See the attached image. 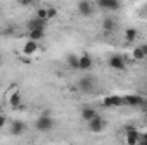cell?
Listing matches in <instances>:
<instances>
[{"mask_svg":"<svg viewBox=\"0 0 147 145\" xmlns=\"http://www.w3.org/2000/svg\"><path fill=\"white\" fill-rule=\"evenodd\" d=\"M53 126H55V121H53V118H51L48 113L41 114V116L36 119V123H34V128H36L38 132H43V133L50 132Z\"/></svg>","mask_w":147,"mask_h":145,"instance_id":"cell-1","label":"cell"},{"mask_svg":"<svg viewBox=\"0 0 147 145\" xmlns=\"http://www.w3.org/2000/svg\"><path fill=\"white\" fill-rule=\"evenodd\" d=\"M125 142H127V145H139V142H140V132L135 126L127 125L125 126Z\"/></svg>","mask_w":147,"mask_h":145,"instance_id":"cell-2","label":"cell"},{"mask_svg":"<svg viewBox=\"0 0 147 145\" xmlns=\"http://www.w3.org/2000/svg\"><path fill=\"white\" fill-rule=\"evenodd\" d=\"M106 119L105 118H101V116H98V118H94L91 123H87V128H89V132L91 133H101L105 128H106Z\"/></svg>","mask_w":147,"mask_h":145,"instance_id":"cell-3","label":"cell"},{"mask_svg":"<svg viewBox=\"0 0 147 145\" xmlns=\"http://www.w3.org/2000/svg\"><path fill=\"white\" fill-rule=\"evenodd\" d=\"M46 26H48V21H43V19H38V17L29 19L28 24H26L28 31H46Z\"/></svg>","mask_w":147,"mask_h":145,"instance_id":"cell-4","label":"cell"},{"mask_svg":"<svg viewBox=\"0 0 147 145\" xmlns=\"http://www.w3.org/2000/svg\"><path fill=\"white\" fill-rule=\"evenodd\" d=\"M108 65H110V68L113 70H118V72H121V70H125V60H123V56L121 55H110V58H108Z\"/></svg>","mask_w":147,"mask_h":145,"instance_id":"cell-5","label":"cell"},{"mask_svg":"<svg viewBox=\"0 0 147 145\" xmlns=\"http://www.w3.org/2000/svg\"><path fill=\"white\" fill-rule=\"evenodd\" d=\"M121 97H123V104L132 106V108H139L144 104V97L137 96V94H128V96H121Z\"/></svg>","mask_w":147,"mask_h":145,"instance_id":"cell-6","label":"cell"},{"mask_svg":"<svg viewBox=\"0 0 147 145\" xmlns=\"http://www.w3.org/2000/svg\"><path fill=\"white\" fill-rule=\"evenodd\" d=\"M91 68H92V56H91L89 53L79 55V70L87 72V70H91Z\"/></svg>","mask_w":147,"mask_h":145,"instance_id":"cell-7","label":"cell"},{"mask_svg":"<svg viewBox=\"0 0 147 145\" xmlns=\"http://www.w3.org/2000/svg\"><path fill=\"white\" fill-rule=\"evenodd\" d=\"M98 7L103 9V10H108V12H115V10H118L121 7V3L118 0H99Z\"/></svg>","mask_w":147,"mask_h":145,"instance_id":"cell-8","label":"cell"},{"mask_svg":"<svg viewBox=\"0 0 147 145\" xmlns=\"http://www.w3.org/2000/svg\"><path fill=\"white\" fill-rule=\"evenodd\" d=\"M77 10H79L80 15L87 17V15H91V14L94 12V5H92L91 2H87V0H82V2L77 3Z\"/></svg>","mask_w":147,"mask_h":145,"instance_id":"cell-9","label":"cell"},{"mask_svg":"<svg viewBox=\"0 0 147 145\" xmlns=\"http://www.w3.org/2000/svg\"><path fill=\"white\" fill-rule=\"evenodd\" d=\"M79 89L82 91V92H92L94 91V80L91 79V77H80L79 79Z\"/></svg>","mask_w":147,"mask_h":145,"instance_id":"cell-10","label":"cell"},{"mask_svg":"<svg viewBox=\"0 0 147 145\" xmlns=\"http://www.w3.org/2000/svg\"><path fill=\"white\" fill-rule=\"evenodd\" d=\"M80 116H82V119L86 121V123H91L94 118H98L99 114H98V111L94 108H91V106H84V108L80 109Z\"/></svg>","mask_w":147,"mask_h":145,"instance_id":"cell-11","label":"cell"},{"mask_svg":"<svg viewBox=\"0 0 147 145\" xmlns=\"http://www.w3.org/2000/svg\"><path fill=\"white\" fill-rule=\"evenodd\" d=\"M24 132H26V123H24V121L16 119V121L10 123V135H14V137H21Z\"/></svg>","mask_w":147,"mask_h":145,"instance_id":"cell-12","label":"cell"},{"mask_svg":"<svg viewBox=\"0 0 147 145\" xmlns=\"http://www.w3.org/2000/svg\"><path fill=\"white\" fill-rule=\"evenodd\" d=\"M103 106H106V108L123 106V97H121V96H106V97L103 99Z\"/></svg>","mask_w":147,"mask_h":145,"instance_id":"cell-13","label":"cell"},{"mask_svg":"<svg viewBox=\"0 0 147 145\" xmlns=\"http://www.w3.org/2000/svg\"><path fill=\"white\" fill-rule=\"evenodd\" d=\"M21 101H22V96H21L19 91H14L12 94L7 96V103H9V106H12V108H19V106H21Z\"/></svg>","mask_w":147,"mask_h":145,"instance_id":"cell-14","label":"cell"},{"mask_svg":"<svg viewBox=\"0 0 147 145\" xmlns=\"http://www.w3.org/2000/svg\"><path fill=\"white\" fill-rule=\"evenodd\" d=\"M101 28H103V31L111 33V31H115V29H116V21H115L113 17H105V19H103Z\"/></svg>","mask_w":147,"mask_h":145,"instance_id":"cell-15","label":"cell"},{"mask_svg":"<svg viewBox=\"0 0 147 145\" xmlns=\"http://www.w3.org/2000/svg\"><path fill=\"white\" fill-rule=\"evenodd\" d=\"M38 50V43H34V41H26L24 43V46H22V53L24 55H33V53H36Z\"/></svg>","mask_w":147,"mask_h":145,"instance_id":"cell-16","label":"cell"},{"mask_svg":"<svg viewBox=\"0 0 147 145\" xmlns=\"http://www.w3.org/2000/svg\"><path fill=\"white\" fill-rule=\"evenodd\" d=\"M67 67L74 68V70H79V55H75V53L67 55Z\"/></svg>","mask_w":147,"mask_h":145,"instance_id":"cell-17","label":"cell"},{"mask_svg":"<svg viewBox=\"0 0 147 145\" xmlns=\"http://www.w3.org/2000/svg\"><path fill=\"white\" fill-rule=\"evenodd\" d=\"M45 36H46V31H29V41L38 43V41H41Z\"/></svg>","mask_w":147,"mask_h":145,"instance_id":"cell-18","label":"cell"},{"mask_svg":"<svg viewBox=\"0 0 147 145\" xmlns=\"http://www.w3.org/2000/svg\"><path fill=\"white\" fill-rule=\"evenodd\" d=\"M125 39H127V43H134L137 39V29L135 28H128L125 31Z\"/></svg>","mask_w":147,"mask_h":145,"instance_id":"cell-19","label":"cell"},{"mask_svg":"<svg viewBox=\"0 0 147 145\" xmlns=\"http://www.w3.org/2000/svg\"><path fill=\"white\" fill-rule=\"evenodd\" d=\"M132 56H134V60H144V58H146L140 48H135V50L132 51Z\"/></svg>","mask_w":147,"mask_h":145,"instance_id":"cell-20","label":"cell"},{"mask_svg":"<svg viewBox=\"0 0 147 145\" xmlns=\"http://www.w3.org/2000/svg\"><path fill=\"white\" fill-rule=\"evenodd\" d=\"M57 15V9L55 7H46V19H53Z\"/></svg>","mask_w":147,"mask_h":145,"instance_id":"cell-21","label":"cell"},{"mask_svg":"<svg viewBox=\"0 0 147 145\" xmlns=\"http://www.w3.org/2000/svg\"><path fill=\"white\" fill-rule=\"evenodd\" d=\"M34 17H38V19H43V21H48V19H46V9H38Z\"/></svg>","mask_w":147,"mask_h":145,"instance_id":"cell-22","label":"cell"},{"mask_svg":"<svg viewBox=\"0 0 147 145\" xmlns=\"http://www.w3.org/2000/svg\"><path fill=\"white\" fill-rule=\"evenodd\" d=\"M5 123H7L5 114H0V128H3V126H5Z\"/></svg>","mask_w":147,"mask_h":145,"instance_id":"cell-23","label":"cell"},{"mask_svg":"<svg viewBox=\"0 0 147 145\" xmlns=\"http://www.w3.org/2000/svg\"><path fill=\"white\" fill-rule=\"evenodd\" d=\"M139 48L142 50V53H144V56L147 58V43H144V44H142V46H139Z\"/></svg>","mask_w":147,"mask_h":145,"instance_id":"cell-24","label":"cell"},{"mask_svg":"<svg viewBox=\"0 0 147 145\" xmlns=\"http://www.w3.org/2000/svg\"><path fill=\"white\" fill-rule=\"evenodd\" d=\"M140 140H142V142H147V132L146 133H140Z\"/></svg>","mask_w":147,"mask_h":145,"instance_id":"cell-25","label":"cell"},{"mask_svg":"<svg viewBox=\"0 0 147 145\" xmlns=\"http://www.w3.org/2000/svg\"><path fill=\"white\" fill-rule=\"evenodd\" d=\"M139 145H147V142H142V140H140V142H139Z\"/></svg>","mask_w":147,"mask_h":145,"instance_id":"cell-26","label":"cell"},{"mask_svg":"<svg viewBox=\"0 0 147 145\" xmlns=\"http://www.w3.org/2000/svg\"><path fill=\"white\" fill-rule=\"evenodd\" d=\"M144 116H146V119H147V108L144 109Z\"/></svg>","mask_w":147,"mask_h":145,"instance_id":"cell-27","label":"cell"},{"mask_svg":"<svg viewBox=\"0 0 147 145\" xmlns=\"http://www.w3.org/2000/svg\"><path fill=\"white\" fill-rule=\"evenodd\" d=\"M29 145H31V144H29Z\"/></svg>","mask_w":147,"mask_h":145,"instance_id":"cell-28","label":"cell"}]
</instances>
